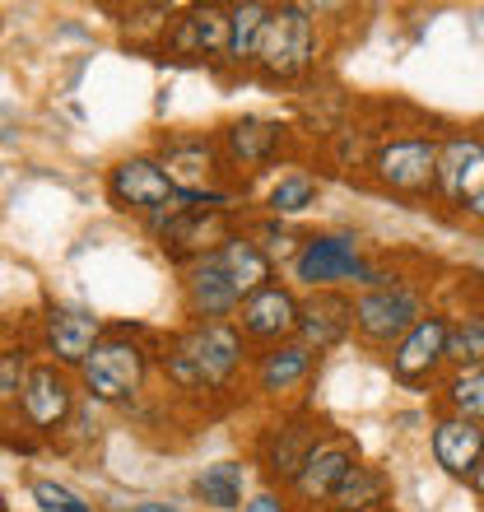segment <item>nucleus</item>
I'll list each match as a JSON object with an SVG mask.
<instances>
[{"instance_id": "obj_1", "label": "nucleus", "mask_w": 484, "mask_h": 512, "mask_svg": "<svg viewBox=\"0 0 484 512\" xmlns=\"http://www.w3.org/2000/svg\"><path fill=\"white\" fill-rule=\"evenodd\" d=\"M159 368L182 396H224L238 387L247 340L233 322H187L159 345Z\"/></svg>"}, {"instance_id": "obj_2", "label": "nucleus", "mask_w": 484, "mask_h": 512, "mask_svg": "<svg viewBox=\"0 0 484 512\" xmlns=\"http://www.w3.org/2000/svg\"><path fill=\"white\" fill-rule=\"evenodd\" d=\"M149 373H154V350L145 340L131 331H108L75 368V382L80 396H89L94 405H131L145 391Z\"/></svg>"}, {"instance_id": "obj_3", "label": "nucleus", "mask_w": 484, "mask_h": 512, "mask_svg": "<svg viewBox=\"0 0 484 512\" xmlns=\"http://www.w3.org/2000/svg\"><path fill=\"white\" fill-rule=\"evenodd\" d=\"M391 275L363 256L359 238L354 233H308L298 243L294 261H289V284L298 289H345V284H359V289H373V284H387Z\"/></svg>"}, {"instance_id": "obj_4", "label": "nucleus", "mask_w": 484, "mask_h": 512, "mask_svg": "<svg viewBox=\"0 0 484 512\" xmlns=\"http://www.w3.org/2000/svg\"><path fill=\"white\" fill-rule=\"evenodd\" d=\"M317 61V19L308 5H270V19L256 42L252 70L266 84L303 80Z\"/></svg>"}, {"instance_id": "obj_5", "label": "nucleus", "mask_w": 484, "mask_h": 512, "mask_svg": "<svg viewBox=\"0 0 484 512\" xmlns=\"http://www.w3.org/2000/svg\"><path fill=\"white\" fill-rule=\"evenodd\" d=\"M424 312H429L424 289L410 284V280H401V275H391L387 284L359 289V298H354V331H359L363 345L391 350V345H396Z\"/></svg>"}, {"instance_id": "obj_6", "label": "nucleus", "mask_w": 484, "mask_h": 512, "mask_svg": "<svg viewBox=\"0 0 484 512\" xmlns=\"http://www.w3.org/2000/svg\"><path fill=\"white\" fill-rule=\"evenodd\" d=\"M75 410H80V382H75V373L38 359L24 391H19V401H14V419H24V429L52 438V433H66Z\"/></svg>"}, {"instance_id": "obj_7", "label": "nucleus", "mask_w": 484, "mask_h": 512, "mask_svg": "<svg viewBox=\"0 0 484 512\" xmlns=\"http://www.w3.org/2000/svg\"><path fill=\"white\" fill-rule=\"evenodd\" d=\"M103 336H108V322L94 308H84V303H47V312L38 317L42 359L66 368V373H75Z\"/></svg>"}, {"instance_id": "obj_8", "label": "nucleus", "mask_w": 484, "mask_h": 512, "mask_svg": "<svg viewBox=\"0 0 484 512\" xmlns=\"http://www.w3.org/2000/svg\"><path fill=\"white\" fill-rule=\"evenodd\" d=\"M103 191H108L112 210L135 215L140 224H149L154 215H163V210L173 205V196H177L173 182L163 177V168H159V159H154V154H126V159H117L108 168Z\"/></svg>"}, {"instance_id": "obj_9", "label": "nucleus", "mask_w": 484, "mask_h": 512, "mask_svg": "<svg viewBox=\"0 0 484 512\" xmlns=\"http://www.w3.org/2000/svg\"><path fill=\"white\" fill-rule=\"evenodd\" d=\"M387 368L401 387H433L447 368V312H424L410 331L387 350Z\"/></svg>"}, {"instance_id": "obj_10", "label": "nucleus", "mask_w": 484, "mask_h": 512, "mask_svg": "<svg viewBox=\"0 0 484 512\" xmlns=\"http://www.w3.org/2000/svg\"><path fill=\"white\" fill-rule=\"evenodd\" d=\"M154 159L182 196H205V191H219V182H224V159H219L215 135H173L154 149Z\"/></svg>"}, {"instance_id": "obj_11", "label": "nucleus", "mask_w": 484, "mask_h": 512, "mask_svg": "<svg viewBox=\"0 0 484 512\" xmlns=\"http://www.w3.org/2000/svg\"><path fill=\"white\" fill-rule=\"evenodd\" d=\"M233 326L242 331L247 345H261V350L294 340V331H298V289L294 284H284V280L266 284L261 294H252V298H242L238 303Z\"/></svg>"}, {"instance_id": "obj_12", "label": "nucleus", "mask_w": 484, "mask_h": 512, "mask_svg": "<svg viewBox=\"0 0 484 512\" xmlns=\"http://www.w3.org/2000/svg\"><path fill=\"white\" fill-rule=\"evenodd\" d=\"M354 461H359V443L345 438V433H331L326 429L317 438V447L308 452V461L298 466V475L289 480V494H294L303 508H326V499L336 494V485L345 480Z\"/></svg>"}, {"instance_id": "obj_13", "label": "nucleus", "mask_w": 484, "mask_h": 512, "mask_svg": "<svg viewBox=\"0 0 484 512\" xmlns=\"http://www.w3.org/2000/svg\"><path fill=\"white\" fill-rule=\"evenodd\" d=\"M433 168H438V140L433 135H396L373 154L377 182L401 191V196L433 191Z\"/></svg>"}, {"instance_id": "obj_14", "label": "nucleus", "mask_w": 484, "mask_h": 512, "mask_svg": "<svg viewBox=\"0 0 484 512\" xmlns=\"http://www.w3.org/2000/svg\"><path fill=\"white\" fill-rule=\"evenodd\" d=\"M224 42H229V5H191L177 10L163 38V56L173 61H219L224 66Z\"/></svg>"}, {"instance_id": "obj_15", "label": "nucleus", "mask_w": 484, "mask_h": 512, "mask_svg": "<svg viewBox=\"0 0 484 512\" xmlns=\"http://www.w3.org/2000/svg\"><path fill=\"white\" fill-rule=\"evenodd\" d=\"M354 336V298L345 289H312L298 298V331L312 354H326Z\"/></svg>"}, {"instance_id": "obj_16", "label": "nucleus", "mask_w": 484, "mask_h": 512, "mask_svg": "<svg viewBox=\"0 0 484 512\" xmlns=\"http://www.w3.org/2000/svg\"><path fill=\"white\" fill-rule=\"evenodd\" d=\"M322 424L308 415H294V419H280V424H270L261 433V443H256V461H261V471H266L270 485L289 489V480L298 475V466L308 461V452L317 447L322 438Z\"/></svg>"}, {"instance_id": "obj_17", "label": "nucleus", "mask_w": 484, "mask_h": 512, "mask_svg": "<svg viewBox=\"0 0 484 512\" xmlns=\"http://www.w3.org/2000/svg\"><path fill=\"white\" fill-rule=\"evenodd\" d=\"M484 187V135H447L438 145V168H433V191L447 205L475 201V191Z\"/></svg>"}, {"instance_id": "obj_18", "label": "nucleus", "mask_w": 484, "mask_h": 512, "mask_svg": "<svg viewBox=\"0 0 484 512\" xmlns=\"http://www.w3.org/2000/svg\"><path fill=\"white\" fill-rule=\"evenodd\" d=\"M215 145H219L224 168L256 173V168L275 163V154L284 149V126L270 122V117H233V122L219 126Z\"/></svg>"}, {"instance_id": "obj_19", "label": "nucleus", "mask_w": 484, "mask_h": 512, "mask_svg": "<svg viewBox=\"0 0 484 512\" xmlns=\"http://www.w3.org/2000/svg\"><path fill=\"white\" fill-rule=\"evenodd\" d=\"M182 312H187V322H233L238 294L224 280L215 252H205L182 266Z\"/></svg>"}, {"instance_id": "obj_20", "label": "nucleus", "mask_w": 484, "mask_h": 512, "mask_svg": "<svg viewBox=\"0 0 484 512\" xmlns=\"http://www.w3.org/2000/svg\"><path fill=\"white\" fill-rule=\"evenodd\" d=\"M312 373H317V354H312L303 340H284V345L256 350L252 391L256 396H266V401H280V396H289V391L303 387Z\"/></svg>"}, {"instance_id": "obj_21", "label": "nucleus", "mask_w": 484, "mask_h": 512, "mask_svg": "<svg viewBox=\"0 0 484 512\" xmlns=\"http://www.w3.org/2000/svg\"><path fill=\"white\" fill-rule=\"evenodd\" d=\"M429 452L452 480H471L475 466L484 461V424L457 415H438L429 433Z\"/></svg>"}, {"instance_id": "obj_22", "label": "nucleus", "mask_w": 484, "mask_h": 512, "mask_svg": "<svg viewBox=\"0 0 484 512\" xmlns=\"http://www.w3.org/2000/svg\"><path fill=\"white\" fill-rule=\"evenodd\" d=\"M215 261H219V270H224V280L233 284L238 303L242 298H252V294H261L266 284H275V266H270V256L261 252V247H256L242 229H233L229 238L215 247Z\"/></svg>"}, {"instance_id": "obj_23", "label": "nucleus", "mask_w": 484, "mask_h": 512, "mask_svg": "<svg viewBox=\"0 0 484 512\" xmlns=\"http://www.w3.org/2000/svg\"><path fill=\"white\" fill-rule=\"evenodd\" d=\"M391 499V480L382 466H368V461H354L345 480L336 485V494L326 499V512H382Z\"/></svg>"}, {"instance_id": "obj_24", "label": "nucleus", "mask_w": 484, "mask_h": 512, "mask_svg": "<svg viewBox=\"0 0 484 512\" xmlns=\"http://www.w3.org/2000/svg\"><path fill=\"white\" fill-rule=\"evenodd\" d=\"M191 494L215 512H238L247 503V466L242 461H210L196 471Z\"/></svg>"}, {"instance_id": "obj_25", "label": "nucleus", "mask_w": 484, "mask_h": 512, "mask_svg": "<svg viewBox=\"0 0 484 512\" xmlns=\"http://www.w3.org/2000/svg\"><path fill=\"white\" fill-rule=\"evenodd\" d=\"M266 19H270L266 0H242V5H229V42H224V66H229V70H252L256 42H261Z\"/></svg>"}, {"instance_id": "obj_26", "label": "nucleus", "mask_w": 484, "mask_h": 512, "mask_svg": "<svg viewBox=\"0 0 484 512\" xmlns=\"http://www.w3.org/2000/svg\"><path fill=\"white\" fill-rule=\"evenodd\" d=\"M447 368L466 373V368H484V312H457L447 317Z\"/></svg>"}, {"instance_id": "obj_27", "label": "nucleus", "mask_w": 484, "mask_h": 512, "mask_svg": "<svg viewBox=\"0 0 484 512\" xmlns=\"http://www.w3.org/2000/svg\"><path fill=\"white\" fill-rule=\"evenodd\" d=\"M443 415L471 419V424H484V368H466V373H447L443 382Z\"/></svg>"}, {"instance_id": "obj_28", "label": "nucleus", "mask_w": 484, "mask_h": 512, "mask_svg": "<svg viewBox=\"0 0 484 512\" xmlns=\"http://www.w3.org/2000/svg\"><path fill=\"white\" fill-rule=\"evenodd\" d=\"M317 196H322V187L308 173H280V182L266 191V210H270V219H294L303 210H312Z\"/></svg>"}, {"instance_id": "obj_29", "label": "nucleus", "mask_w": 484, "mask_h": 512, "mask_svg": "<svg viewBox=\"0 0 484 512\" xmlns=\"http://www.w3.org/2000/svg\"><path fill=\"white\" fill-rule=\"evenodd\" d=\"M33 364H38V354L28 350V345H5V350H0V410L14 415V401H19V391H24Z\"/></svg>"}, {"instance_id": "obj_30", "label": "nucleus", "mask_w": 484, "mask_h": 512, "mask_svg": "<svg viewBox=\"0 0 484 512\" xmlns=\"http://www.w3.org/2000/svg\"><path fill=\"white\" fill-rule=\"evenodd\" d=\"M173 5H140V10H131L126 19V33H131L135 47H154V52H163V38H168V24H173Z\"/></svg>"}, {"instance_id": "obj_31", "label": "nucleus", "mask_w": 484, "mask_h": 512, "mask_svg": "<svg viewBox=\"0 0 484 512\" xmlns=\"http://www.w3.org/2000/svg\"><path fill=\"white\" fill-rule=\"evenodd\" d=\"M247 238H252V243L270 256V266H275V261H294L298 243H303V238H298L284 219H261V224H252V229H247Z\"/></svg>"}, {"instance_id": "obj_32", "label": "nucleus", "mask_w": 484, "mask_h": 512, "mask_svg": "<svg viewBox=\"0 0 484 512\" xmlns=\"http://www.w3.org/2000/svg\"><path fill=\"white\" fill-rule=\"evenodd\" d=\"M28 494H33V503H38L42 512H98L94 503L80 499V494L70 485H61V480H33Z\"/></svg>"}, {"instance_id": "obj_33", "label": "nucleus", "mask_w": 484, "mask_h": 512, "mask_svg": "<svg viewBox=\"0 0 484 512\" xmlns=\"http://www.w3.org/2000/svg\"><path fill=\"white\" fill-rule=\"evenodd\" d=\"M242 512H289V503H284V494H275V489H256V494H247Z\"/></svg>"}, {"instance_id": "obj_34", "label": "nucleus", "mask_w": 484, "mask_h": 512, "mask_svg": "<svg viewBox=\"0 0 484 512\" xmlns=\"http://www.w3.org/2000/svg\"><path fill=\"white\" fill-rule=\"evenodd\" d=\"M126 512H187L177 499H140V503H131Z\"/></svg>"}, {"instance_id": "obj_35", "label": "nucleus", "mask_w": 484, "mask_h": 512, "mask_svg": "<svg viewBox=\"0 0 484 512\" xmlns=\"http://www.w3.org/2000/svg\"><path fill=\"white\" fill-rule=\"evenodd\" d=\"M466 215H471V219H484V187L475 191V201L466 205Z\"/></svg>"}, {"instance_id": "obj_36", "label": "nucleus", "mask_w": 484, "mask_h": 512, "mask_svg": "<svg viewBox=\"0 0 484 512\" xmlns=\"http://www.w3.org/2000/svg\"><path fill=\"white\" fill-rule=\"evenodd\" d=\"M471 485H475V494H480V503H484V461L475 466V475H471Z\"/></svg>"}]
</instances>
